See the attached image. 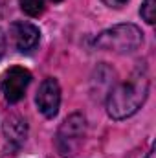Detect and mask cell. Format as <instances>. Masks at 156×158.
Masks as SVG:
<instances>
[{"label": "cell", "instance_id": "obj_1", "mask_svg": "<svg viewBox=\"0 0 156 158\" xmlns=\"http://www.w3.org/2000/svg\"><path fill=\"white\" fill-rule=\"evenodd\" d=\"M149 94V77L145 68H138L130 77L119 83L107 98V112L114 119H125L138 112Z\"/></svg>", "mask_w": 156, "mask_h": 158}, {"label": "cell", "instance_id": "obj_2", "mask_svg": "<svg viewBox=\"0 0 156 158\" xmlns=\"http://www.w3.org/2000/svg\"><path fill=\"white\" fill-rule=\"evenodd\" d=\"M94 44L99 50L116 52V53H130L143 44V33L134 24H117L97 35Z\"/></svg>", "mask_w": 156, "mask_h": 158}, {"label": "cell", "instance_id": "obj_3", "mask_svg": "<svg viewBox=\"0 0 156 158\" xmlns=\"http://www.w3.org/2000/svg\"><path fill=\"white\" fill-rule=\"evenodd\" d=\"M31 83V74L22 66H11L0 81V92L7 103H18Z\"/></svg>", "mask_w": 156, "mask_h": 158}, {"label": "cell", "instance_id": "obj_4", "mask_svg": "<svg viewBox=\"0 0 156 158\" xmlns=\"http://www.w3.org/2000/svg\"><path fill=\"white\" fill-rule=\"evenodd\" d=\"M37 107L46 118H53L59 112V105H61V88L59 83L53 77H48L40 83L39 92H37Z\"/></svg>", "mask_w": 156, "mask_h": 158}, {"label": "cell", "instance_id": "obj_5", "mask_svg": "<svg viewBox=\"0 0 156 158\" xmlns=\"http://www.w3.org/2000/svg\"><path fill=\"white\" fill-rule=\"evenodd\" d=\"M84 132V118L81 114H74L66 119L57 134V143L59 149L63 153V156H70L72 155V147Z\"/></svg>", "mask_w": 156, "mask_h": 158}, {"label": "cell", "instance_id": "obj_6", "mask_svg": "<svg viewBox=\"0 0 156 158\" xmlns=\"http://www.w3.org/2000/svg\"><path fill=\"white\" fill-rule=\"evenodd\" d=\"M11 37L15 40V46L20 52H30V50H33L39 44L40 31L39 28L33 26L31 22L18 20V22L11 24Z\"/></svg>", "mask_w": 156, "mask_h": 158}, {"label": "cell", "instance_id": "obj_7", "mask_svg": "<svg viewBox=\"0 0 156 158\" xmlns=\"http://www.w3.org/2000/svg\"><path fill=\"white\" fill-rule=\"evenodd\" d=\"M4 132H6L7 140H11V142H15V140L22 142V140H26V121L17 116H11L6 119Z\"/></svg>", "mask_w": 156, "mask_h": 158}, {"label": "cell", "instance_id": "obj_8", "mask_svg": "<svg viewBox=\"0 0 156 158\" xmlns=\"http://www.w3.org/2000/svg\"><path fill=\"white\" fill-rule=\"evenodd\" d=\"M20 7L30 17H39L44 13V0H20Z\"/></svg>", "mask_w": 156, "mask_h": 158}, {"label": "cell", "instance_id": "obj_9", "mask_svg": "<svg viewBox=\"0 0 156 158\" xmlns=\"http://www.w3.org/2000/svg\"><path fill=\"white\" fill-rule=\"evenodd\" d=\"M140 13H142L143 20L147 24H154L156 22V0H145L142 9H140Z\"/></svg>", "mask_w": 156, "mask_h": 158}, {"label": "cell", "instance_id": "obj_10", "mask_svg": "<svg viewBox=\"0 0 156 158\" xmlns=\"http://www.w3.org/2000/svg\"><path fill=\"white\" fill-rule=\"evenodd\" d=\"M109 7H121V6H125L129 0H103Z\"/></svg>", "mask_w": 156, "mask_h": 158}, {"label": "cell", "instance_id": "obj_11", "mask_svg": "<svg viewBox=\"0 0 156 158\" xmlns=\"http://www.w3.org/2000/svg\"><path fill=\"white\" fill-rule=\"evenodd\" d=\"M4 52H6V35H4V31L0 30V57L4 55Z\"/></svg>", "mask_w": 156, "mask_h": 158}, {"label": "cell", "instance_id": "obj_12", "mask_svg": "<svg viewBox=\"0 0 156 158\" xmlns=\"http://www.w3.org/2000/svg\"><path fill=\"white\" fill-rule=\"evenodd\" d=\"M147 158H154V151H151V153L147 155Z\"/></svg>", "mask_w": 156, "mask_h": 158}, {"label": "cell", "instance_id": "obj_13", "mask_svg": "<svg viewBox=\"0 0 156 158\" xmlns=\"http://www.w3.org/2000/svg\"><path fill=\"white\" fill-rule=\"evenodd\" d=\"M51 2H61V0H51Z\"/></svg>", "mask_w": 156, "mask_h": 158}]
</instances>
